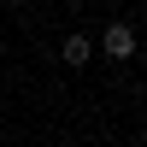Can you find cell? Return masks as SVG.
Listing matches in <instances>:
<instances>
[{
  "instance_id": "cell-1",
  "label": "cell",
  "mask_w": 147,
  "mask_h": 147,
  "mask_svg": "<svg viewBox=\"0 0 147 147\" xmlns=\"http://www.w3.org/2000/svg\"><path fill=\"white\" fill-rule=\"evenodd\" d=\"M94 47H100L106 59H129V53H136V30H129V24H106Z\"/></svg>"
},
{
  "instance_id": "cell-2",
  "label": "cell",
  "mask_w": 147,
  "mask_h": 147,
  "mask_svg": "<svg viewBox=\"0 0 147 147\" xmlns=\"http://www.w3.org/2000/svg\"><path fill=\"white\" fill-rule=\"evenodd\" d=\"M88 53H94V35H77V30H71L65 41H59V59H65L71 71H77V65H88Z\"/></svg>"
},
{
  "instance_id": "cell-3",
  "label": "cell",
  "mask_w": 147,
  "mask_h": 147,
  "mask_svg": "<svg viewBox=\"0 0 147 147\" xmlns=\"http://www.w3.org/2000/svg\"><path fill=\"white\" fill-rule=\"evenodd\" d=\"M141 141H147V124H141Z\"/></svg>"
},
{
  "instance_id": "cell-4",
  "label": "cell",
  "mask_w": 147,
  "mask_h": 147,
  "mask_svg": "<svg viewBox=\"0 0 147 147\" xmlns=\"http://www.w3.org/2000/svg\"><path fill=\"white\" fill-rule=\"evenodd\" d=\"M0 6H6V0H0Z\"/></svg>"
}]
</instances>
